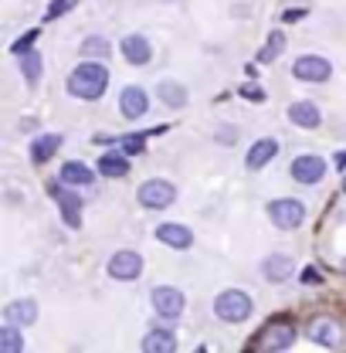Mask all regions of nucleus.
Instances as JSON below:
<instances>
[{
	"mask_svg": "<svg viewBox=\"0 0 346 353\" xmlns=\"http://www.w3.org/2000/svg\"><path fill=\"white\" fill-rule=\"evenodd\" d=\"M261 343H265L268 350H289V347L296 343V330H292V323H272V326L265 330Z\"/></svg>",
	"mask_w": 346,
	"mask_h": 353,
	"instance_id": "nucleus-12",
	"label": "nucleus"
},
{
	"mask_svg": "<svg viewBox=\"0 0 346 353\" xmlns=\"http://www.w3.org/2000/svg\"><path fill=\"white\" fill-rule=\"evenodd\" d=\"M156 95H160L170 109H183V102H187V88L176 85V82H160V85H156Z\"/></svg>",
	"mask_w": 346,
	"mask_h": 353,
	"instance_id": "nucleus-23",
	"label": "nucleus"
},
{
	"mask_svg": "<svg viewBox=\"0 0 346 353\" xmlns=\"http://www.w3.org/2000/svg\"><path fill=\"white\" fill-rule=\"evenodd\" d=\"M38 319V303L34 299H17L10 306H3V323L10 326H31Z\"/></svg>",
	"mask_w": 346,
	"mask_h": 353,
	"instance_id": "nucleus-11",
	"label": "nucleus"
},
{
	"mask_svg": "<svg viewBox=\"0 0 346 353\" xmlns=\"http://www.w3.org/2000/svg\"><path fill=\"white\" fill-rule=\"evenodd\" d=\"M109 88V72H105V65H99V61H82L72 75H68V92L75 95V99H99L102 92Z\"/></svg>",
	"mask_w": 346,
	"mask_h": 353,
	"instance_id": "nucleus-1",
	"label": "nucleus"
},
{
	"mask_svg": "<svg viewBox=\"0 0 346 353\" xmlns=\"http://www.w3.org/2000/svg\"><path fill=\"white\" fill-rule=\"evenodd\" d=\"M292 272H296V262H292L289 255H268L265 265H261V275H265L268 282H285Z\"/></svg>",
	"mask_w": 346,
	"mask_h": 353,
	"instance_id": "nucleus-14",
	"label": "nucleus"
},
{
	"mask_svg": "<svg viewBox=\"0 0 346 353\" xmlns=\"http://www.w3.org/2000/svg\"><path fill=\"white\" fill-rule=\"evenodd\" d=\"M282 51H285V34H282V31H275V34H268V44L258 51V61L268 65V61H275Z\"/></svg>",
	"mask_w": 346,
	"mask_h": 353,
	"instance_id": "nucleus-24",
	"label": "nucleus"
},
{
	"mask_svg": "<svg viewBox=\"0 0 346 353\" xmlns=\"http://www.w3.org/2000/svg\"><path fill=\"white\" fill-rule=\"evenodd\" d=\"M292 75H296L299 82H326V79L333 75V65H329L326 58H319V54H305V58H299V61L292 65Z\"/></svg>",
	"mask_w": 346,
	"mask_h": 353,
	"instance_id": "nucleus-7",
	"label": "nucleus"
},
{
	"mask_svg": "<svg viewBox=\"0 0 346 353\" xmlns=\"http://www.w3.org/2000/svg\"><path fill=\"white\" fill-rule=\"evenodd\" d=\"M109 41L105 38H85L82 41V54H88V58H109Z\"/></svg>",
	"mask_w": 346,
	"mask_h": 353,
	"instance_id": "nucleus-27",
	"label": "nucleus"
},
{
	"mask_svg": "<svg viewBox=\"0 0 346 353\" xmlns=\"http://www.w3.org/2000/svg\"><path fill=\"white\" fill-rule=\"evenodd\" d=\"M268 218H272V224H275V228H282V231L299 228V224L305 221V204L292 201V197L272 201V204H268Z\"/></svg>",
	"mask_w": 346,
	"mask_h": 353,
	"instance_id": "nucleus-4",
	"label": "nucleus"
},
{
	"mask_svg": "<svg viewBox=\"0 0 346 353\" xmlns=\"http://www.w3.org/2000/svg\"><path fill=\"white\" fill-rule=\"evenodd\" d=\"M289 119L296 126H303V130H316L323 116H319V109L312 102H296V105H289Z\"/></svg>",
	"mask_w": 346,
	"mask_h": 353,
	"instance_id": "nucleus-17",
	"label": "nucleus"
},
{
	"mask_svg": "<svg viewBox=\"0 0 346 353\" xmlns=\"http://www.w3.org/2000/svg\"><path fill=\"white\" fill-rule=\"evenodd\" d=\"M21 68H24L28 85H38V79H41V58H38V51H28L24 61H21Z\"/></svg>",
	"mask_w": 346,
	"mask_h": 353,
	"instance_id": "nucleus-26",
	"label": "nucleus"
},
{
	"mask_svg": "<svg viewBox=\"0 0 346 353\" xmlns=\"http://www.w3.org/2000/svg\"><path fill=\"white\" fill-rule=\"evenodd\" d=\"M61 146V132H48V136H38L34 139V146H31V160L34 163H44V160H51V153Z\"/></svg>",
	"mask_w": 346,
	"mask_h": 353,
	"instance_id": "nucleus-22",
	"label": "nucleus"
},
{
	"mask_svg": "<svg viewBox=\"0 0 346 353\" xmlns=\"http://www.w3.org/2000/svg\"><path fill=\"white\" fill-rule=\"evenodd\" d=\"M65 7H68V0H51V7H48V17H58Z\"/></svg>",
	"mask_w": 346,
	"mask_h": 353,
	"instance_id": "nucleus-32",
	"label": "nucleus"
},
{
	"mask_svg": "<svg viewBox=\"0 0 346 353\" xmlns=\"http://www.w3.org/2000/svg\"><path fill=\"white\" fill-rule=\"evenodd\" d=\"M0 350H3V353H21V350H24V340H21V333H17L10 323L0 330Z\"/></svg>",
	"mask_w": 346,
	"mask_h": 353,
	"instance_id": "nucleus-25",
	"label": "nucleus"
},
{
	"mask_svg": "<svg viewBox=\"0 0 346 353\" xmlns=\"http://www.w3.org/2000/svg\"><path fill=\"white\" fill-rule=\"evenodd\" d=\"M241 95L252 99V102H265V92H261L258 85H241Z\"/></svg>",
	"mask_w": 346,
	"mask_h": 353,
	"instance_id": "nucleus-30",
	"label": "nucleus"
},
{
	"mask_svg": "<svg viewBox=\"0 0 346 353\" xmlns=\"http://www.w3.org/2000/svg\"><path fill=\"white\" fill-rule=\"evenodd\" d=\"M48 194L61 204V218H65L68 228H82V211H79L82 201H79L72 190H65V180H61V183H48Z\"/></svg>",
	"mask_w": 346,
	"mask_h": 353,
	"instance_id": "nucleus-6",
	"label": "nucleus"
},
{
	"mask_svg": "<svg viewBox=\"0 0 346 353\" xmlns=\"http://www.w3.org/2000/svg\"><path fill=\"white\" fill-rule=\"evenodd\" d=\"M309 336H312V343H319V347H340V326L333 323V319H312V326H309Z\"/></svg>",
	"mask_w": 346,
	"mask_h": 353,
	"instance_id": "nucleus-13",
	"label": "nucleus"
},
{
	"mask_svg": "<svg viewBox=\"0 0 346 353\" xmlns=\"http://www.w3.org/2000/svg\"><path fill=\"white\" fill-rule=\"evenodd\" d=\"M323 174H326V160L316 157V153H303V157L292 160V176L299 183H319Z\"/></svg>",
	"mask_w": 346,
	"mask_h": 353,
	"instance_id": "nucleus-9",
	"label": "nucleus"
},
{
	"mask_svg": "<svg viewBox=\"0 0 346 353\" xmlns=\"http://www.w3.org/2000/svg\"><path fill=\"white\" fill-rule=\"evenodd\" d=\"M303 17H305L303 7H289V10L282 14V21H285V24H296V21H303Z\"/></svg>",
	"mask_w": 346,
	"mask_h": 353,
	"instance_id": "nucleus-31",
	"label": "nucleus"
},
{
	"mask_svg": "<svg viewBox=\"0 0 346 353\" xmlns=\"http://www.w3.org/2000/svg\"><path fill=\"white\" fill-rule=\"evenodd\" d=\"M99 174L109 176V180L130 176V160H126V157H119V153H102V160H99Z\"/></svg>",
	"mask_w": 346,
	"mask_h": 353,
	"instance_id": "nucleus-20",
	"label": "nucleus"
},
{
	"mask_svg": "<svg viewBox=\"0 0 346 353\" xmlns=\"http://www.w3.org/2000/svg\"><path fill=\"white\" fill-rule=\"evenodd\" d=\"M173 197H176V187H173L170 180H163V176H153V180H146V183L139 187V204H143L146 211L170 208Z\"/></svg>",
	"mask_w": 346,
	"mask_h": 353,
	"instance_id": "nucleus-3",
	"label": "nucleus"
},
{
	"mask_svg": "<svg viewBox=\"0 0 346 353\" xmlns=\"http://www.w3.org/2000/svg\"><path fill=\"white\" fill-rule=\"evenodd\" d=\"M275 153H278V143L275 139H258L248 150V170H261L268 160H275Z\"/></svg>",
	"mask_w": 346,
	"mask_h": 353,
	"instance_id": "nucleus-18",
	"label": "nucleus"
},
{
	"mask_svg": "<svg viewBox=\"0 0 346 353\" xmlns=\"http://www.w3.org/2000/svg\"><path fill=\"white\" fill-rule=\"evenodd\" d=\"M143 350L146 353H173L176 350V336L167 333V330H153V333H146Z\"/></svg>",
	"mask_w": 346,
	"mask_h": 353,
	"instance_id": "nucleus-21",
	"label": "nucleus"
},
{
	"mask_svg": "<svg viewBox=\"0 0 346 353\" xmlns=\"http://www.w3.org/2000/svg\"><path fill=\"white\" fill-rule=\"evenodd\" d=\"M214 312L224 323H245L252 316V296L241 289H224L214 299Z\"/></svg>",
	"mask_w": 346,
	"mask_h": 353,
	"instance_id": "nucleus-2",
	"label": "nucleus"
},
{
	"mask_svg": "<svg viewBox=\"0 0 346 353\" xmlns=\"http://www.w3.org/2000/svg\"><path fill=\"white\" fill-rule=\"evenodd\" d=\"M123 54H126L130 65H146V61L153 58V48H150V41H146L143 34H130V38L123 41Z\"/></svg>",
	"mask_w": 346,
	"mask_h": 353,
	"instance_id": "nucleus-16",
	"label": "nucleus"
},
{
	"mask_svg": "<svg viewBox=\"0 0 346 353\" xmlns=\"http://www.w3.org/2000/svg\"><path fill=\"white\" fill-rule=\"evenodd\" d=\"M183 306H187V299H183L180 289H173V285L153 289V309H156L163 319H180V316H183Z\"/></svg>",
	"mask_w": 346,
	"mask_h": 353,
	"instance_id": "nucleus-5",
	"label": "nucleus"
},
{
	"mask_svg": "<svg viewBox=\"0 0 346 353\" xmlns=\"http://www.w3.org/2000/svg\"><path fill=\"white\" fill-rule=\"evenodd\" d=\"M34 38H38V31H31V34H24L21 41L14 44V54H28V51H31V41H34Z\"/></svg>",
	"mask_w": 346,
	"mask_h": 353,
	"instance_id": "nucleus-29",
	"label": "nucleus"
},
{
	"mask_svg": "<svg viewBox=\"0 0 346 353\" xmlns=\"http://www.w3.org/2000/svg\"><path fill=\"white\" fill-rule=\"evenodd\" d=\"M340 167H343V170H346V150H343V153H340Z\"/></svg>",
	"mask_w": 346,
	"mask_h": 353,
	"instance_id": "nucleus-34",
	"label": "nucleus"
},
{
	"mask_svg": "<svg viewBox=\"0 0 346 353\" xmlns=\"http://www.w3.org/2000/svg\"><path fill=\"white\" fill-rule=\"evenodd\" d=\"M119 109H123L126 119H139V116H146L150 99H146V92L139 85H126L123 88V99H119Z\"/></svg>",
	"mask_w": 346,
	"mask_h": 353,
	"instance_id": "nucleus-10",
	"label": "nucleus"
},
{
	"mask_svg": "<svg viewBox=\"0 0 346 353\" xmlns=\"http://www.w3.org/2000/svg\"><path fill=\"white\" fill-rule=\"evenodd\" d=\"M343 190H346V170H343Z\"/></svg>",
	"mask_w": 346,
	"mask_h": 353,
	"instance_id": "nucleus-35",
	"label": "nucleus"
},
{
	"mask_svg": "<svg viewBox=\"0 0 346 353\" xmlns=\"http://www.w3.org/2000/svg\"><path fill=\"white\" fill-rule=\"evenodd\" d=\"M109 275L119 279V282H132V279L143 275V259L136 252H116L109 259Z\"/></svg>",
	"mask_w": 346,
	"mask_h": 353,
	"instance_id": "nucleus-8",
	"label": "nucleus"
},
{
	"mask_svg": "<svg viewBox=\"0 0 346 353\" xmlns=\"http://www.w3.org/2000/svg\"><path fill=\"white\" fill-rule=\"evenodd\" d=\"M119 146H123L130 157H139V153H146V136H123Z\"/></svg>",
	"mask_w": 346,
	"mask_h": 353,
	"instance_id": "nucleus-28",
	"label": "nucleus"
},
{
	"mask_svg": "<svg viewBox=\"0 0 346 353\" xmlns=\"http://www.w3.org/2000/svg\"><path fill=\"white\" fill-rule=\"evenodd\" d=\"M221 143H234V130H224V132H221Z\"/></svg>",
	"mask_w": 346,
	"mask_h": 353,
	"instance_id": "nucleus-33",
	"label": "nucleus"
},
{
	"mask_svg": "<svg viewBox=\"0 0 346 353\" xmlns=\"http://www.w3.org/2000/svg\"><path fill=\"white\" fill-rule=\"evenodd\" d=\"M156 238H160L163 245H170V248H190V245H194V234H190V228H183V224H160V228H156Z\"/></svg>",
	"mask_w": 346,
	"mask_h": 353,
	"instance_id": "nucleus-15",
	"label": "nucleus"
},
{
	"mask_svg": "<svg viewBox=\"0 0 346 353\" xmlns=\"http://www.w3.org/2000/svg\"><path fill=\"white\" fill-rule=\"evenodd\" d=\"M58 180H65L68 187H88V183H92V170H88L82 160H68V163L61 167Z\"/></svg>",
	"mask_w": 346,
	"mask_h": 353,
	"instance_id": "nucleus-19",
	"label": "nucleus"
}]
</instances>
